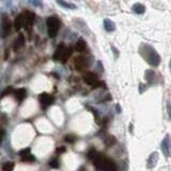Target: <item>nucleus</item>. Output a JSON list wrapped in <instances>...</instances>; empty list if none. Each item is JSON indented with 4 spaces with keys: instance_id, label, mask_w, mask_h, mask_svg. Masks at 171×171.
I'll use <instances>...</instances> for the list:
<instances>
[{
    "instance_id": "obj_1",
    "label": "nucleus",
    "mask_w": 171,
    "mask_h": 171,
    "mask_svg": "<svg viewBox=\"0 0 171 171\" xmlns=\"http://www.w3.org/2000/svg\"><path fill=\"white\" fill-rule=\"evenodd\" d=\"M139 54L152 66H158L160 64V61H162L160 56L158 55L156 49L152 45L147 44V43H142L139 47Z\"/></svg>"
},
{
    "instance_id": "obj_2",
    "label": "nucleus",
    "mask_w": 171,
    "mask_h": 171,
    "mask_svg": "<svg viewBox=\"0 0 171 171\" xmlns=\"http://www.w3.org/2000/svg\"><path fill=\"white\" fill-rule=\"evenodd\" d=\"M94 166L96 169L99 170H117V167H115V164L112 162L111 159L109 158H106V157H103L102 155H99L94 160Z\"/></svg>"
},
{
    "instance_id": "obj_3",
    "label": "nucleus",
    "mask_w": 171,
    "mask_h": 171,
    "mask_svg": "<svg viewBox=\"0 0 171 171\" xmlns=\"http://www.w3.org/2000/svg\"><path fill=\"white\" fill-rule=\"evenodd\" d=\"M72 55V48L71 47H66L64 45H60L56 49L54 54V60L59 61L61 63H65L69 60V58Z\"/></svg>"
},
{
    "instance_id": "obj_4",
    "label": "nucleus",
    "mask_w": 171,
    "mask_h": 171,
    "mask_svg": "<svg viewBox=\"0 0 171 171\" xmlns=\"http://www.w3.org/2000/svg\"><path fill=\"white\" fill-rule=\"evenodd\" d=\"M47 32H48L49 37H55L57 36L58 31L60 29V26H61V22H60V19L56 16H50L47 18Z\"/></svg>"
},
{
    "instance_id": "obj_5",
    "label": "nucleus",
    "mask_w": 171,
    "mask_h": 171,
    "mask_svg": "<svg viewBox=\"0 0 171 171\" xmlns=\"http://www.w3.org/2000/svg\"><path fill=\"white\" fill-rule=\"evenodd\" d=\"M84 80L87 85L93 86V87H100V85H103V82L100 81L99 77L92 72H87L84 75Z\"/></svg>"
},
{
    "instance_id": "obj_6",
    "label": "nucleus",
    "mask_w": 171,
    "mask_h": 171,
    "mask_svg": "<svg viewBox=\"0 0 171 171\" xmlns=\"http://www.w3.org/2000/svg\"><path fill=\"white\" fill-rule=\"evenodd\" d=\"M160 148H162V151L166 157H171V136H170V134H167L164 137V139H163V141H162V144H160Z\"/></svg>"
},
{
    "instance_id": "obj_7",
    "label": "nucleus",
    "mask_w": 171,
    "mask_h": 171,
    "mask_svg": "<svg viewBox=\"0 0 171 171\" xmlns=\"http://www.w3.org/2000/svg\"><path fill=\"white\" fill-rule=\"evenodd\" d=\"M22 15H24V28L27 30H30L34 21H36V15H34V13L29 11L24 12Z\"/></svg>"
},
{
    "instance_id": "obj_8",
    "label": "nucleus",
    "mask_w": 171,
    "mask_h": 171,
    "mask_svg": "<svg viewBox=\"0 0 171 171\" xmlns=\"http://www.w3.org/2000/svg\"><path fill=\"white\" fill-rule=\"evenodd\" d=\"M39 100L43 108H47L54 103V96L51 94H48V93H42L40 95Z\"/></svg>"
},
{
    "instance_id": "obj_9",
    "label": "nucleus",
    "mask_w": 171,
    "mask_h": 171,
    "mask_svg": "<svg viewBox=\"0 0 171 171\" xmlns=\"http://www.w3.org/2000/svg\"><path fill=\"white\" fill-rule=\"evenodd\" d=\"M74 64H75V67H76L77 71L81 72V71H84V70L87 69L88 61L85 57H77V58H75Z\"/></svg>"
},
{
    "instance_id": "obj_10",
    "label": "nucleus",
    "mask_w": 171,
    "mask_h": 171,
    "mask_svg": "<svg viewBox=\"0 0 171 171\" xmlns=\"http://www.w3.org/2000/svg\"><path fill=\"white\" fill-rule=\"evenodd\" d=\"M144 77H145V80L148 81V84L150 85H154L156 82V78H157V75L155 71L153 70H147L144 73Z\"/></svg>"
},
{
    "instance_id": "obj_11",
    "label": "nucleus",
    "mask_w": 171,
    "mask_h": 171,
    "mask_svg": "<svg viewBox=\"0 0 171 171\" xmlns=\"http://www.w3.org/2000/svg\"><path fill=\"white\" fill-rule=\"evenodd\" d=\"M158 159H159V155H158L157 152H153L152 154L150 155L149 158H148V165L147 167L149 168V169H152V168H154L155 166H156Z\"/></svg>"
},
{
    "instance_id": "obj_12",
    "label": "nucleus",
    "mask_w": 171,
    "mask_h": 171,
    "mask_svg": "<svg viewBox=\"0 0 171 171\" xmlns=\"http://www.w3.org/2000/svg\"><path fill=\"white\" fill-rule=\"evenodd\" d=\"M103 24H104L105 30L108 31V32H112V31H115V24L111 21V19L105 18L104 22H103Z\"/></svg>"
},
{
    "instance_id": "obj_13",
    "label": "nucleus",
    "mask_w": 171,
    "mask_h": 171,
    "mask_svg": "<svg viewBox=\"0 0 171 171\" xmlns=\"http://www.w3.org/2000/svg\"><path fill=\"white\" fill-rule=\"evenodd\" d=\"M14 27L15 29L18 31V30H21L22 28H24V15L19 14L18 16L15 18V22H14Z\"/></svg>"
},
{
    "instance_id": "obj_14",
    "label": "nucleus",
    "mask_w": 171,
    "mask_h": 171,
    "mask_svg": "<svg viewBox=\"0 0 171 171\" xmlns=\"http://www.w3.org/2000/svg\"><path fill=\"white\" fill-rule=\"evenodd\" d=\"M11 30V24L10 21L7 19V17H4L3 21H2V31H3V37H7V34L10 32Z\"/></svg>"
},
{
    "instance_id": "obj_15",
    "label": "nucleus",
    "mask_w": 171,
    "mask_h": 171,
    "mask_svg": "<svg viewBox=\"0 0 171 171\" xmlns=\"http://www.w3.org/2000/svg\"><path fill=\"white\" fill-rule=\"evenodd\" d=\"M27 95V91L25 89H17L16 91H15V97H16V100H18V102H22L24 99L26 97Z\"/></svg>"
},
{
    "instance_id": "obj_16",
    "label": "nucleus",
    "mask_w": 171,
    "mask_h": 171,
    "mask_svg": "<svg viewBox=\"0 0 171 171\" xmlns=\"http://www.w3.org/2000/svg\"><path fill=\"white\" fill-rule=\"evenodd\" d=\"M75 49L77 50V51L81 52V51H85L86 49H87V44H86V42L84 41L82 39L78 40V41L76 42V45H75Z\"/></svg>"
},
{
    "instance_id": "obj_17",
    "label": "nucleus",
    "mask_w": 171,
    "mask_h": 171,
    "mask_svg": "<svg viewBox=\"0 0 171 171\" xmlns=\"http://www.w3.org/2000/svg\"><path fill=\"white\" fill-rule=\"evenodd\" d=\"M132 10L136 14H143L145 12V7L141 3H135L134 6H133Z\"/></svg>"
},
{
    "instance_id": "obj_18",
    "label": "nucleus",
    "mask_w": 171,
    "mask_h": 171,
    "mask_svg": "<svg viewBox=\"0 0 171 171\" xmlns=\"http://www.w3.org/2000/svg\"><path fill=\"white\" fill-rule=\"evenodd\" d=\"M56 1L59 6H61L62 7H64V9H73V10L76 9V6H75V4L65 1V0H56Z\"/></svg>"
},
{
    "instance_id": "obj_19",
    "label": "nucleus",
    "mask_w": 171,
    "mask_h": 171,
    "mask_svg": "<svg viewBox=\"0 0 171 171\" xmlns=\"http://www.w3.org/2000/svg\"><path fill=\"white\" fill-rule=\"evenodd\" d=\"M24 43H25V37H24V36H22V34H19V37H17V40L14 43V49L15 50L19 49L22 46V45H24Z\"/></svg>"
},
{
    "instance_id": "obj_20",
    "label": "nucleus",
    "mask_w": 171,
    "mask_h": 171,
    "mask_svg": "<svg viewBox=\"0 0 171 171\" xmlns=\"http://www.w3.org/2000/svg\"><path fill=\"white\" fill-rule=\"evenodd\" d=\"M22 162H34L36 158H34V156L31 154V153H28V154L22 156Z\"/></svg>"
},
{
    "instance_id": "obj_21",
    "label": "nucleus",
    "mask_w": 171,
    "mask_h": 171,
    "mask_svg": "<svg viewBox=\"0 0 171 171\" xmlns=\"http://www.w3.org/2000/svg\"><path fill=\"white\" fill-rule=\"evenodd\" d=\"M99 155H100L99 153H97L96 151H94V150L90 151V152L88 153V157H89V159H91L92 162H93V160H94L97 156H99Z\"/></svg>"
},
{
    "instance_id": "obj_22",
    "label": "nucleus",
    "mask_w": 171,
    "mask_h": 171,
    "mask_svg": "<svg viewBox=\"0 0 171 171\" xmlns=\"http://www.w3.org/2000/svg\"><path fill=\"white\" fill-rule=\"evenodd\" d=\"M13 169H14L13 163H4L2 165V170H13Z\"/></svg>"
},
{
    "instance_id": "obj_23",
    "label": "nucleus",
    "mask_w": 171,
    "mask_h": 171,
    "mask_svg": "<svg viewBox=\"0 0 171 171\" xmlns=\"http://www.w3.org/2000/svg\"><path fill=\"white\" fill-rule=\"evenodd\" d=\"M29 3L36 7H42L43 2L42 0H29Z\"/></svg>"
},
{
    "instance_id": "obj_24",
    "label": "nucleus",
    "mask_w": 171,
    "mask_h": 171,
    "mask_svg": "<svg viewBox=\"0 0 171 171\" xmlns=\"http://www.w3.org/2000/svg\"><path fill=\"white\" fill-rule=\"evenodd\" d=\"M64 140L66 142H69V143H73V142L75 141V137L73 135H66L64 137Z\"/></svg>"
},
{
    "instance_id": "obj_25",
    "label": "nucleus",
    "mask_w": 171,
    "mask_h": 171,
    "mask_svg": "<svg viewBox=\"0 0 171 171\" xmlns=\"http://www.w3.org/2000/svg\"><path fill=\"white\" fill-rule=\"evenodd\" d=\"M11 92H13V88H12V87H7V89L4 90L3 92H2V95H1V97L6 96V95L7 94V93H11Z\"/></svg>"
},
{
    "instance_id": "obj_26",
    "label": "nucleus",
    "mask_w": 171,
    "mask_h": 171,
    "mask_svg": "<svg viewBox=\"0 0 171 171\" xmlns=\"http://www.w3.org/2000/svg\"><path fill=\"white\" fill-rule=\"evenodd\" d=\"M49 165H50V167H54V168H58V167H59V163H58V160H57V159L50 160V162H49Z\"/></svg>"
},
{
    "instance_id": "obj_27",
    "label": "nucleus",
    "mask_w": 171,
    "mask_h": 171,
    "mask_svg": "<svg viewBox=\"0 0 171 171\" xmlns=\"http://www.w3.org/2000/svg\"><path fill=\"white\" fill-rule=\"evenodd\" d=\"M28 153H30V149H29V148H27V149L22 150L21 152H19V155H21V157H22V156H24V155L28 154Z\"/></svg>"
},
{
    "instance_id": "obj_28",
    "label": "nucleus",
    "mask_w": 171,
    "mask_h": 171,
    "mask_svg": "<svg viewBox=\"0 0 171 171\" xmlns=\"http://www.w3.org/2000/svg\"><path fill=\"white\" fill-rule=\"evenodd\" d=\"M3 137H4V129L2 127H0V145H1V143H2Z\"/></svg>"
},
{
    "instance_id": "obj_29",
    "label": "nucleus",
    "mask_w": 171,
    "mask_h": 171,
    "mask_svg": "<svg viewBox=\"0 0 171 171\" xmlns=\"http://www.w3.org/2000/svg\"><path fill=\"white\" fill-rule=\"evenodd\" d=\"M167 111L168 115H169V119L171 120V104H169V103L167 104Z\"/></svg>"
},
{
    "instance_id": "obj_30",
    "label": "nucleus",
    "mask_w": 171,
    "mask_h": 171,
    "mask_svg": "<svg viewBox=\"0 0 171 171\" xmlns=\"http://www.w3.org/2000/svg\"><path fill=\"white\" fill-rule=\"evenodd\" d=\"M64 151H65L64 148H61V149H58V150H57V152H64Z\"/></svg>"
},
{
    "instance_id": "obj_31",
    "label": "nucleus",
    "mask_w": 171,
    "mask_h": 171,
    "mask_svg": "<svg viewBox=\"0 0 171 171\" xmlns=\"http://www.w3.org/2000/svg\"><path fill=\"white\" fill-rule=\"evenodd\" d=\"M170 70H171V61H170Z\"/></svg>"
}]
</instances>
